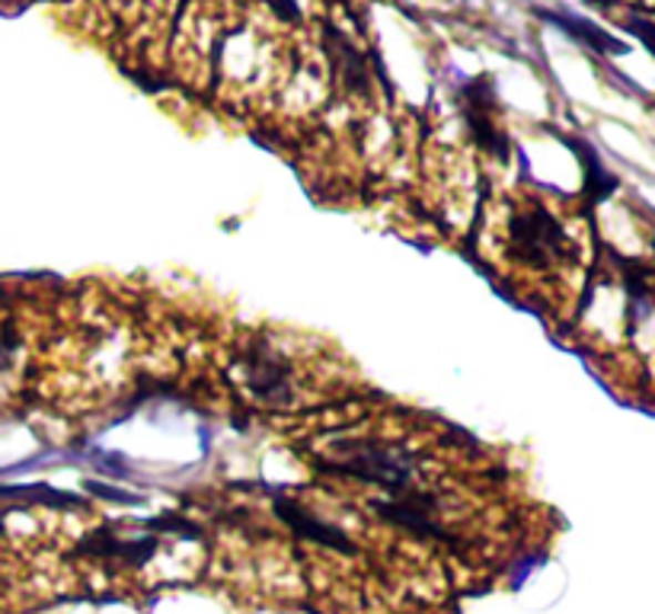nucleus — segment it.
Here are the masks:
<instances>
[{
    "instance_id": "7ed1b4c3",
    "label": "nucleus",
    "mask_w": 655,
    "mask_h": 614,
    "mask_svg": "<svg viewBox=\"0 0 655 614\" xmlns=\"http://www.w3.org/2000/svg\"><path fill=\"white\" fill-rule=\"evenodd\" d=\"M246 385L263 403H273V407H285L295 397L288 365L282 362L278 356H273L266 346L249 352V359H246Z\"/></svg>"
},
{
    "instance_id": "f03ea898",
    "label": "nucleus",
    "mask_w": 655,
    "mask_h": 614,
    "mask_svg": "<svg viewBox=\"0 0 655 614\" xmlns=\"http://www.w3.org/2000/svg\"><path fill=\"white\" fill-rule=\"evenodd\" d=\"M509 247L521 259H528L534 266H546V263L563 256L566 237H563L560 224L546 208L531 205V208L512 215V222H509Z\"/></svg>"
},
{
    "instance_id": "f257e3e1",
    "label": "nucleus",
    "mask_w": 655,
    "mask_h": 614,
    "mask_svg": "<svg viewBox=\"0 0 655 614\" xmlns=\"http://www.w3.org/2000/svg\"><path fill=\"white\" fill-rule=\"evenodd\" d=\"M329 464L352 474L365 483H378L390 493H400L412 487L416 464L400 446L375 442V439H336L329 446Z\"/></svg>"
},
{
    "instance_id": "39448f33",
    "label": "nucleus",
    "mask_w": 655,
    "mask_h": 614,
    "mask_svg": "<svg viewBox=\"0 0 655 614\" xmlns=\"http://www.w3.org/2000/svg\"><path fill=\"white\" fill-rule=\"evenodd\" d=\"M550 23L570 32L573 39H579L582 45H589L592 52H604V55H624V42H617L614 35H607L604 29L592 27L589 20H579V17H570V13H544Z\"/></svg>"
},
{
    "instance_id": "0eeeda50",
    "label": "nucleus",
    "mask_w": 655,
    "mask_h": 614,
    "mask_svg": "<svg viewBox=\"0 0 655 614\" xmlns=\"http://www.w3.org/2000/svg\"><path fill=\"white\" fill-rule=\"evenodd\" d=\"M269 7H273L282 20H298L300 17V10H298V3H295V0H269Z\"/></svg>"
},
{
    "instance_id": "423d86ee",
    "label": "nucleus",
    "mask_w": 655,
    "mask_h": 614,
    "mask_svg": "<svg viewBox=\"0 0 655 614\" xmlns=\"http://www.w3.org/2000/svg\"><path fill=\"white\" fill-rule=\"evenodd\" d=\"M627 29L636 35V39H639V42H643V45H646V49H649V52H653L655 58V23H649V20H643V17H636V13H633V17L627 20Z\"/></svg>"
},
{
    "instance_id": "6e6552de",
    "label": "nucleus",
    "mask_w": 655,
    "mask_h": 614,
    "mask_svg": "<svg viewBox=\"0 0 655 614\" xmlns=\"http://www.w3.org/2000/svg\"><path fill=\"white\" fill-rule=\"evenodd\" d=\"M589 3H598V7H611L614 0H589Z\"/></svg>"
},
{
    "instance_id": "20e7f679",
    "label": "nucleus",
    "mask_w": 655,
    "mask_h": 614,
    "mask_svg": "<svg viewBox=\"0 0 655 614\" xmlns=\"http://www.w3.org/2000/svg\"><path fill=\"white\" fill-rule=\"evenodd\" d=\"M324 39H327V58L329 64H332V74L339 78V84L346 86L352 96L371 100L375 81H371V71H368L365 58L358 55L356 45H352L336 27H327Z\"/></svg>"
}]
</instances>
